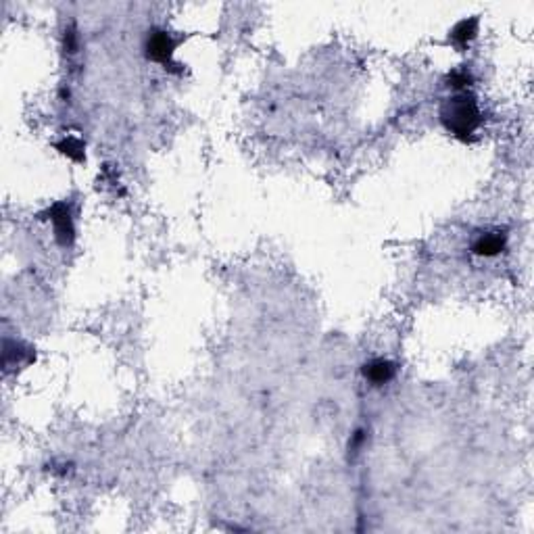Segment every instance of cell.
Returning <instances> with one entry per match:
<instances>
[{"label":"cell","mask_w":534,"mask_h":534,"mask_svg":"<svg viewBox=\"0 0 534 534\" xmlns=\"http://www.w3.org/2000/svg\"><path fill=\"white\" fill-rule=\"evenodd\" d=\"M440 124L447 132H451L457 138H470L478 130L482 115L478 109V103L470 94H455L447 99L440 107Z\"/></svg>","instance_id":"cell-1"},{"label":"cell","mask_w":534,"mask_h":534,"mask_svg":"<svg viewBox=\"0 0 534 534\" xmlns=\"http://www.w3.org/2000/svg\"><path fill=\"white\" fill-rule=\"evenodd\" d=\"M40 219H48L55 228V236L59 245L71 247L75 243V224H73V211L67 201H59L50 205L44 213H40Z\"/></svg>","instance_id":"cell-2"},{"label":"cell","mask_w":534,"mask_h":534,"mask_svg":"<svg viewBox=\"0 0 534 534\" xmlns=\"http://www.w3.org/2000/svg\"><path fill=\"white\" fill-rule=\"evenodd\" d=\"M144 50L150 61L169 63L173 57V50H175V40L171 38V34H167L163 29H152V31H148Z\"/></svg>","instance_id":"cell-3"},{"label":"cell","mask_w":534,"mask_h":534,"mask_svg":"<svg viewBox=\"0 0 534 534\" xmlns=\"http://www.w3.org/2000/svg\"><path fill=\"white\" fill-rule=\"evenodd\" d=\"M505 245H507V236H505L503 232L495 230V232H484V234H480V236L474 240L472 251H474L476 255H480V257H495V255L503 253Z\"/></svg>","instance_id":"cell-4"},{"label":"cell","mask_w":534,"mask_h":534,"mask_svg":"<svg viewBox=\"0 0 534 534\" xmlns=\"http://www.w3.org/2000/svg\"><path fill=\"white\" fill-rule=\"evenodd\" d=\"M395 372H397V368L389 359H372V361L363 363V376L374 387H382V384L391 382L395 378Z\"/></svg>","instance_id":"cell-5"},{"label":"cell","mask_w":534,"mask_h":534,"mask_svg":"<svg viewBox=\"0 0 534 534\" xmlns=\"http://www.w3.org/2000/svg\"><path fill=\"white\" fill-rule=\"evenodd\" d=\"M478 34V19L470 17V19H461L459 23H455V27L451 29V40L455 46L466 48Z\"/></svg>","instance_id":"cell-6"},{"label":"cell","mask_w":534,"mask_h":534,"mask_svg":"<svg viewBox=\"0 0 534 534\" xmlns=\"http://www.w3.org/2000/svg\"><path fill=\"white\" fill-rule=\"evenodd\" d=\"M10 357H15V368H19V366H27V363H31L34 361V357H36V353L29 349V347H25V345H21V342H13V340H4V361L6 359H10Z\"/></svg>","instance_id":"cell-7"},{"label":"cell","mask_w":534,"mask_h":534,"mask_svg":"<svg viewBox=\"0 0 534 534\" xmlns=\"http://www.w3.org/2000/svg\"><path fill=\"white\" fill-rule=\"evenodd\" d=\"M57 148L65 154V157H69L71 161H84L86 159V154H84V144L78 140V138H73V136H67V138H63L61 142H57Z\"/></svg>","instance_id":"cell-8"},{"label":"cell","mask_w":534,"mask_h":534,"mask_svg":"<svg viewBox=\"0 0 534 534\" xmlns=\"http://www.w3.org/2000/svg\"><path fill=\"white\" fill-rule=\"evenodd\" d=\"M470 82H472V75L466 69H457V71L449 73V86H453V88H466V86H470Z\"/></svg>","instance_id":"cell-9"},{"label":"cell","mask_w":534,"mask_h":534,"mask_svg":"<svg viewBox=\"0 0 534 534\" xmlns=\"http://www.w3.org/2000/svg\"><path fill=\"white\" fill-rule=\"evenodd\" d=\"M65 50L69 52V55H75L78 52V46H80V40H78V31H75V27H67L65 29Z\"/></svg>","instance_id":"cell-10"},{"label":"cell","mask_w":534,"mask_h":534,"mask_svg":"<svg viewBox=\"0 0 534 534\" xmlns=\"http://www.w3.org/2000/svg\"><path fill=\"white\" fill-rule=\"evenodd\" d=\"M363 440H366V432H363V430H357V432L353 434V440L349 442V451H351V449H353V451L361 449Z\"/></svg>","instance_id":"cell-11"}]
</instances>
